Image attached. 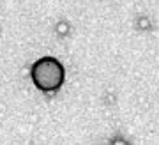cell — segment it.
Masks as SVG:
<instances>
[{
	"label": "cell",
	"mask_w": 159,
	"mask_h": 145,
	"mask_svg": "<svg viewBox=\"0 0 159 145\" xmlns=\"http://www.w3.org/2000/svg\"><path fill=\"white\" fill-rule=\"evenodd\" d=\"M30 78L41 92L53 94L64 85L66 69L55 57H41L30 69Z\"/></svg>",
	"instance_id": "6da1fadb"
},
{
	"label": "cell",
	"mask_w": 159,
	"mask_h": 145,
	"mask_svg": "<svg viewBox=\"0 0 159 145\" xmlns=\"http://www.w3.org/2000/svg\"><path fill=\"white\" fill-rule=\"evenodd\" d=\"M64 30L67 32V25H64V23H60V25H58V32H60V34H64Z\"/></svg>",
	"instance_id": "7a4b0ae2"
}]
</instances>
